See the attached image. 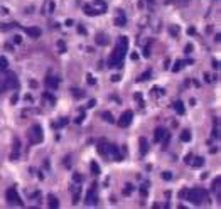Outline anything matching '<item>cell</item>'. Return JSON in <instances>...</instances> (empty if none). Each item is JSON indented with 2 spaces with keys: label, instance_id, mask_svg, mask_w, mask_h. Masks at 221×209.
Here are the masks:
<instances>
[{
  "label": "cell",
  "instance_id": "3",
  "mask_svg": "<svg viewBox=\"0 0 221 209\" xmlns=\"http://www.w3.org/2000/svg\"><path fill=\"white\" fill-rule=\"evenodd\" d=\"M27 137H29V142H31L32 145L41 143V142L44 140V133H42L41 125H32V127L29 128V132H27Z\"/></svg>",
  "mask_w": 221,
  "mask_h": 209
},
{
  "label": "cell",
  "instance_id": "26",
  "mask_svg": "<svg viewBox=\"0 0 221 209\" xmlns=\"http://www.w3.org/2000/svg\"><path fill=\"white\" fill-rule=\"evenodd\" d=\"M184 64H186V61H176V62H174V68H172V71H174V73L181 71L182 68H184Z\"/></svg>",
  "mask_w": 221,
  "mask_h": 209
},
{
  "label": "cell",
  "instance_id": "60",
  "mask_svg": "<svg viewBox=\"0 0 221 209\" xmlns=\"http://www.w3.org/2000/svg\"><path fill=\"white\" fill-rule=\"evenodd\" d=\"M170 2H172V0H170ZM176 2H181V3H186L187 0H176Z\"/></svg>",
  "mask_w": 221,
  "mask_h": 209
},
{
  "label": "cell",
  "instance_id": "12",
  "mask_svg": "<svg viewBox=\"0 0 221 209\" xmlns=\"http://www.w3.org/2000/svg\"><path fill=\"white\" fill-rule=\"evenodd\" d=\"M46 85H47V88H51V90H57V86H59V79L54 78V76H47V78H46Z\"/></svg>",
  "mask_w": 221,
  "mask_h": 209
},
{
  "label": "cell",
  "instance_id": "5",
  "mask_svg": "<svg viewBox=\"0 0 221 209\" xmlns=\"http://www.w3.org/2000/svg\"><path fill=\"white\" fill-rule=\"evenodd\" d=\"M5 197H7V202H9L10 206H19V207L24 206V202H22V199H20V196L17 194V189H15V187L7 189Z\"/></svg>",
  "mask_w": 221,
  "mask_h": 209
},
{
  "label": "cell",
  "instance_id": "43",
  "mask_svg": "<svg viewBox=\"0 0 221 209\" xmlns=\"http://www.w3.org/2000/svg\"><path fill=\"white\" fill-rule=\"evenodd\" d=\"M78 32H80V34H85V36H86V29L83 27V26H78Z\"/></svg>",
  "mask_w": 221,
  "mask_h": 209
},
{
  "label": "cell",
  "instance_id": "7",
  "mask_svg": "<svg viewBox=\"0 0 221 209\" xmlns=\"http://www.w3.org/2000/svg\"><path fill=\"white\" fill-rule=\"evenodd\" d=\"M85 202L88 204V206H95V204H98V197L95 196V189H91L86 192V196H85Z\"/></svg>",
  "mask_w": 221,
  "mask_h": 209
},
{
  "label": "cell",
  "instance_id": "56",
  "mask_svg": "<svg viewBox=\"0 0 221 209\" xmlns=\"http://www.w3.org/2000/svg\"><path fill=\"white\" fill-rule=\"evenodd\" d=\"M73 24H74V22H73V20H71V19H68V20H66V26H69V27H71V26H73Z\"/></svg>",
  "mask_w": 221,
  "mask_h": 209
},
{
  "label": "cell",
  "instance_id": "36",
  "mask_svg": "<svg viewBox=\"0 0 221 209\" xmlns=\"http://www.w3.org/2000/svg\"><path fill=\"white\" fill-rule=\"evenodd\" d=\"M73 181L76 182V184H81V182H83V175H81V174H78V172H76V174H73Z\"/></svg>",
  "mask_w": 221,
  "mask_h": 209
},
{
  "label": "cell",
  "instance_id": "29",
  "mask_svg": "<svg viewBox=\"0 0 221 209\" xmlns=\"http://www.w3.org/2000/svg\"><path fill=\"white\" fill-rule=\"evenodd\" d=\"M103 118H105V122H108V123H113L115 122V118H113V115L110 113V111H103Z\"/></svg>",
  "mask_w": 221,
  "mask_h": 209
},
{
  "label": "cell",
  "instance_id": "6",
  "mask_svg": "<svg viewBox=\"0 0 221 209\" xmlns=\"http://www.w3.org/2000/svg\"><path fill=\"white\" fill-rule=\"evenodd\" d=\"M132 118H133V113H132L130 110L123 111L122 116H120V120H118V127H120V128H127L128 125L132 123Z\"/></svg>",
  "mask_w": 221,
  "mask_h": 209
},
{
  "label": "cell",
  "instance_id": "21",
  "mask_svg": "<svg viewBox=\"0 0 221 209\" xmlns=\"http://www.w3.org/2000/svg\"><path fill=\"white\" fill-rule=\"evenodd\" d=\"M218 186H221V177H216L214 181H213V186H211V189L214 191V192H218ZM218 199L221 201V192H218Z\"/></svg>",
  "mask_w": 221,
  "mask_h": 209
},
{
  "label": "cell",
  "instance_id": "44",
  "mask_svg": "<svg viewBox=\"0 0 221 209\" xmlns=\"http://www.w3.org/2000/svg\"><path fill=\"white\" fill-rule=\"evenodd\" d=\"M187 34H189V36H194V34H196V29H194V27H189V29H187Z\"/></svg>",
  "mask_w": 221,
  "mask_h": 209
},
{
  "label": "cell",
  "instance_id": "16",
  "mask_svg": "<svg viewBox=\"0 0 221 209\" xmlns=\"http://www.w3.org/2000/svg\"><path fill=\"white\" fill-rule=\"evenodd\" d=\"M140 153L142 155H145V153L149 152V142H147V139L145 137H140Z\"/></svg>",
  "mask_w": 221,
  "mask_h": 209
},
{
  "label": "cell",
  "instance_id": "2",
  "mask_svg": "<svg viewBox=\"0 0 221 209\" xmlns=\"http://www.w3.org/2000/svg\"><path fill=\"white\" fill-rule=\"evenodd\" d=\"M184 199L199 206V204H203L204 201L208 202V201H209V196H208V192L204 191V189H199V187H196V189H187Z\"/></svg>",
  "mask_w": 221,
  "mask_h": 209
},
{
  "label": "cell",
  "instance_id": "57",
  "mask_svg": "<svg viewBox=\"0 0 221 209\" xmlns=\"http://www.w3.org/2000/svg\"><path fill=\"white\" fill-rule=\"evenodd\" d=\"M191 158H193V155H191V153H189V155H186V162H187V164L191 162Z\"/></svg>",
  "mask_w": 221,
  "mask_h": 209
},
{
  "label": "cell",
  "instance_id": "4",
  "mask_svg": "<svg viewBox=\"0 0 221 209\" xmlns=\"http://www.w3.org/2000/svg\"><path fill=\"white\" fill-rule=\"evenodd\" d=\"M17 88H19V79L15 78L14 73H9L7 78L3 79V85L0 86V93H5L9 90H17Z\"/></svg>",
  "mask_w": 221,
  "mask_h": 209
},
{
  "label": "cell",
  "instance_id": "31",
  "mask_svg": "<svg viewBox=\"0 0 221 209\" xmlns=\"http://www.w3.org/2000/svg\"><path fill=\"white\" fill-rule=\"evenodd\" d=\"M42 100H47V101H51V104L56 103V98H54L51 93H42Z\"/></svg>",
  "mask_w": 221,
  "mask_h": 209
},
{
  "label": "cell",
  "instance_id": "28",
  "mask_svg": "<svg viewBox=\"0 0 221 209\" xmlns=\"http://www.w3.org/2000/svg\"><path fill=\"white\" fill-rule=\"evenodd\" d=\"M90 169H91V174H93V175H98L100 174V165L96 164V162H91Z\"/></svg>",
  "mask_w": 221,
  "mask_h": 209
},
{
  "label": "cell",
  "instance_id": "42",
  "mask_svg": "<svg viewBox=\"0 0 221 209\" xmlns=\"http://www.w3.org/2000/svg\"><path fill=\"white\" fill-rule=\"evenodd\" d=\"M135 100L140 103V106H144V101H142V95H140V93H137V95H135Z\"/></svg>",
  "mask_w": 221,
  "mask_h": 209
},
{
  "label": "cell",
  "instance_id": "32",
  "mask_svg": "<svg viewBox=\"0 0 221 209\" xmlns=\"http://www.w3.org/2000/svg\"><path fill=\"white\" fill-rule=\"evenodd\" d=\"M169 34L174 36V37L179 36V27L177 26H169Z\"/></svg>",
  "mask_w": 221,
  "mask_h": 209
},
{
  "label": "cell",
  "instance_id": "39",
  "mask_svg": "<svg viewBox=\"0 0 221 209\" xmlns=\"http://www.w3.org/2000/svg\"><path fill=\"white\" fill-rule=\"evenodd\" d=\"M162 179H164V181H170V179H172V174L170 172H162Z\"/></svg>",
  "mask_w": 221,
  "mask_h": 209
},
{
  "label": "cell",
  "instance_id": "47",
  "mask_svg": "<svg viewBox=\"0 0 221 209\" xmlns=\"http://www.w3.org/2000/svg\"><path fill=\"white\" fill-rule=\"evenodd\" d=\"M111 81H113V83L120 81V76H118V74H113V76H111Z\"/></svg>",
  "mask_w": 221,
  "mask_h": 209
},
{
  "label": "cell",
  "instance_id": "20",
  "mask_svg": "<svg viewBox=\"0 0 221 209\" xmlns=\"http://www.w3.org/2000/svg\"><path fill=\"white\" fill-rule=\"evenodd\" d=\"M189 164L193 167H196V169H199V167H203V164H204V158L203 157H194V158H191Z\"/></svg>",
  "mask_w": 221,
  "mask_h": 209
},
{
  "label": "cell",
  "instance_id": "18",
  "mask_svg": "<svg viewBox=\"0 0 221 209\" xmlns=\"http://www.w3.org/2000/svg\"><path fill=\"white\" fill-rule=\"evenodd\" d=\"M95 7H96L98 14H105L106 12V3L103 0H95Z\"/></svg>",
  "mask_w": 221,
  "mask_h": 209
},
{
  "label": "cell",
  "instance_id": "59",
  "mask_svg": "<svg viewBox=\"0 0 221 209\" xmlns=\"http://www.w3.org/2000/svg\"><path fill=\"white\" fill-rule=\"evenodd\" d=\"M26 101H31V103H32V96H31V95L26 96Z\"/></svg>",
  "mask_w": 221,
  "mask_h": 209
},
{
  "label": "cell",
  "instance_id": "19",
  "mask_svg": "<svg viewBox=\"0 0 221 209\" xmlns=\"http://www.w3.org/2000/svg\"><path fill=\"white\" fill-rule=\"evenodd\" d=\"M83 10H85V14L90 15V17H93V15H98V10L93 9V7L88 5V3H85V5H83Z\"/></svg>",
  "mask_w": 221,
  "mask_h": 209
},
{
  "label": "cell",
  "instance_id": "30",
  "mask_svg": "<svg viewBox=\"0 0 221 209\" xmlns=\"http://www.w3.org/2000/svg\"><path fill=\"white\" fill-rule=\"evenodd\" d=\"M150 76H152V73H150V71H145L144 74H140V76L137 78V81H147V79L150 78Z\"/></svg>",
  "mask_w": 221,
  "mask_h": 209
},
{
  "label": "cell",
  "instance_id": "37",
  "mask_svg": "<svg viewBox=\"0 0 221 209\" xmlns=\"http://www.w3.org/2000/svg\"><path fill=\"white\" fill-rule=\"evenodd\" d=\"M219 133H218V120H214V128H213V139H218Z\"/></svg>",
  "mask_w": 221,
  "mask_h": 209
},
{
  "label": "cell",
  "instance_id": "41",
  "mask_svg": "<svg viewBox=\"0 0 221 209\" xmlns=\"http://www.w3.org/2000/svg\"><path fill=\"white\" fill-rule=\"evenodd\" d=\"M83 120H85V113H81L80 116H78V118L74 120V123H78V125H80V123H83Z\"/></svg>",
  "mask_w": 221,
  "mask_h": 209
},
{
  "label": "cell",
  "instance_id": "45",
  "mask_svg": "<svg viewBox=\"0 0 221 209\" xmlns=\"http://www.w3.org/2000/svg\"><path fill=\"white\" fill-rule=\"evenodd\" d=\"M17 100H19V96H17V95H14V96H12V100H10V103H12V104H15V103H17Z\"/></svg>",
  "mask_w": 221,
  "mask_h": 209
},
{
  "label": "cell",
  "instance_id": "34",
  "mask_svg": "<svg viewBox=\"0 0 221 209\" xmlns=\"http://www.w3.org/2000/svg\"><path fill=\"white\" fill-rule=\"evenodd\" d=\"M71 93L74 95V98H83V96H85V93L80 91V90H76V88H73V90H71Z\"/></svg>",
  "mask_w": 221,
  "mask_h": 209
},
{
  "label": "cell",
  "instance_id": "15",
  "mask_svg": "<svg viewBox=\"0 0 221 209\" xmlns=\"http://www.w3.org/2000/svg\"><path fill=\"white\" fill-rule=\"evenodd\" d=\"M19 148H20V142L19 139H14V152L10 153V160H15L19 157Z\"/></svg>",
  "mask_w": 221,
  "mask_h": 209
},
{
  "label": "cell",
  "instance_id": "22",
  "mask_svg": "<svg viewBox=\"0 0 221 209\" xmlns=\"http://www.w3.org/2000/svg\"><path fill=\"white\" fill-rule=\"evenodd\" d=\"M191 139H193V135H191L189 130H184L181 133V142H184V143H187V142H191Z\"/></svg>",
  "mask_w": 221,
  "mask_h": 209
},
{
  "label": "cell",
  "instance_id": "14",
  "mask_svg": "<svg viewBox=\"0 0 221 209\" xmlns=\"http://www.w3.org/2000/svg\"><path fill=\"white\" fill-rule=\"evenodd\" d=\"M165 128H162V127H159V128H155V133H154V140L155 142H160L162 139L165 137Z\"/></svg>",
  "mask_w": 221,
  "mask_h": 209
},
{
  "label": "cell",
  "instance_id": "51",
  "mask_svg": "<svg viewBox=\"0 0 221 209\" xmlns=\"http://www.w3.org/2000/svg\"><path fill=\"white\" fill-rule=\"evenodd\" d=\"M95 103H96L95 100H90V101H88V108H93V106H95Z\"/></svg>",
  "mask_w": 221,
  "mask_h": 209
},
{
  "label": "cell",
  "instance_id": "50",
  "mask_svg": "<svg viewBox=\"0 0 221 209\" xmlns=\"http://www.w3.org/2000/svg\"><path fill=\"white\" fill-rule=\"evenodd\" d=\"M14 42H15V44H20V42H22V39H20L19 36H15V37H14Z\"/></svg>",
  "mask_w": 221,
  "mask_h": 209
},
{
  "label": "cell",
  "instance_id": "55",
  "mask_svg": "<svg viewBox=\"0 0 221 209\" xmlns=\"http://www.w3.org/2000/svg\"><path fill=\"white\" fill-rule=\"evenodd\" d=\"M213 68H214V69H218V68H219V64H218V61H213Z\"/></svg>",
  "mask_w": 221,
  "mask_h": 209
},
{
  "label": "cell",
  "instance_id": "27",
  "mask_svg": "<svg viewBox=\"0 0 221 209\" xmlns=\"http://www.w3.org/2000/svg\"><path fill=\"white\" fill-rule=\"evenodd\" d=\"M7 68H9V61L3 56H0V71H7Z\"/></svg>",
  "mask_w": 221,
  "mask_h": 209
},
{
  "label": "cell",
  "instance_id": "40",
  "mask_svg": "<svg viewBox=\"0 0 221 209\" xmlns=\"http://www.w3.org/2000/svg\"><path fill=\"white\" fill-rule=\"evenodd\" d=\"M144 56H145V57H149V56H150V44H147V46H145V49H144Z\"/></svg>",
  "mask_w": 221,
  "mask_h": 209
},
{
  "label": "cell",
  "instance_id": "1",
  "mask_svg": "<svg viewBox=\"0 0 221 209\" xmlns=\"http://www.w3.org/2000/svg\"><path fill=\"white\" fill-rule=\"evenodd\" d=\"M127 49H128V39L127 37H118V42H116L113 52H111L110 59H108V66L115 69L123 68V57L127 54Z\"/></svg>",
  "mask_w": 221,
  "mask_h": 209
},
{
  "label": "cell",
  "instance_id": "54",
  "mask_svg": "<svg viewBox=\"0 0 221 209\" xmlns=\"http://www.w3.org/2000/svg\"><path fill=\"white\" fill-rule=\"evenodd\" d=\"M64 160H66V162H64V164H66V167H69V160H71V157L68 155V157H66V158H64Z\"/></svg>",
  "mask_w": 221,
  "mask_h": 209
},
{
  "label": "cell",
  "instance_id": "24",
  "mask_svg": "<svg viewBox=\"0 0 221 209\" xmlns=\"http://www.w3.org/2000/svg\"><path fill=\"white\" fill-rule=\"evenodd\" d=\"M174 110H176L177 111V113L179 115H184V104H182V101H176V103H174Z\"/></svg>",
  "mask_w": 221,
  "mask_h": 209
},
{
  "label": "cell",
  "instance_id": "52",
  "mask_svg": "<svg viewBox=\"0 0 221 209\" xmlns=\"http://www.w3.org/2000/svg\"><path fill=\"white\" fill-rule=\"evenodd\" d=\"M140 192H142V196H147V189H145V186H142Z\"/></svg>",
  "mask_w": 221,
  "mask_h": 209
},
{
  "label": "cell",
  "instance_id": "25",
  "mask_svg": "<svg viewBox=\"0 0 221 209\" xmlns=\"http://www.w3.org/2000/svg\"><path fill=\"white\" fill-rule=\"evenodd\" d=\"M96 44H100V46H105V44H108L106 36H105V34H96Z\"/></svg>",
  "mask_w": 221,
  "mask_h": 209
},
{
  "label": "cell",
  "instance_id": "38",
  "mask_svg": "<svg viewBox=\"0 0 221 209\" xmlns=\"http://www.w3.org/2000/svg\"><path fill=\"white\" fill-rule=\"evenodd\" d=\"M57 47H59L61 52H66V46H64V42H62V41H57Z\"/></svg>",
  "mask_w": 221,
  "mask_h": 209
},
{
  "label": "cell",
  "instance_id": "49",
  "mask_svg": "<svg viewBox=\"0 0 221 209\" xmlns=\"http://www.w3.org/2000/svg\"><path fill=\"white\" fill-rule=\"evenodd\" d=\"M186 192H187V189H182L181 192H179V197H186Z\"/></svg>",
  "mask_w": 221,
  "mask_h": 209
},
{
  "label": "cell",
  "instance_id": "53",
  "mask_svg": "<svg viewBox=\"0 0 221 209\" xmlns=\"http://www.w3.org/2000/svg\"><path fill=\"white\" fill-rule=\"evenodd\" d=\"M29 85H31V88H37V86H39V85H37V81H31Z\"/></svg>",
  "mask_w": 221,
  "mask_h": 209
},
{
  "label": "cell",
  "instance_id": "23",
  "mask_svg": "<svg viewBox=\"0 0 221 209\" xmlns=\"http://www.w3.org/2000/svg\"><path fill=\"white\" fill-rule=\"evenodd\" d=\"M68 123H69V120H68V118H61L59 122L52 123V128H62V127H66Z\"/></svg>",
  "mask_w": 221,
  "mask_h": 209
},
{
  "label": "cell",
  "instance_id": "8",
  "mask_svg": "<svg viewBox=\"0 0 221 209\" xmlns=\"http://www.w3.org/2000/svg\"><path fill=\"white\" fill-rule=\"evenodd\" d=\"M96 150H98V153L100 155H108V142L105 140V139H101L98 142V145H96Z\"/></svg>",
  "mask_w": 221,
  "mask_h": 209
},
{
  "label": "cell",
  "instance_id": "10",
  "mask_svg": "<svg viewBox=\"0 0 221 209\" xmlns=\"http://www.w3.org/2000/svg\"><path fill=\"white\" fill-rule=\"evenodd\" d=\"M26 34L29 37H32V39H37V37H41L42 31H41L39 27H26Z\"/></svg>",
  "mask_w": 221,
  "mask_h": 209
},
{
  "label": "cell",
  "instance_id": "11",
  "mask_svg": "<svg viewBox=\"0 0 221 209\" xmlns=\"http://www.w3.org/2000/svg\"><path fill=\"white\" fill-rule=\"evenodd\" d=\"M108 152L111 153V155H113V158L116 162H120L122 160V153L118 152V147H116V145H113V143H108Z\"/></svg>",
  "mask_w": 221,
  "mask_h": 209
},
{
  "label": "cell",
  "instance_id": "48",
  "mask_svg": "<svg viewBox=\"0 0 221 209\" xmlns=\"http://www.w3.org/2000/svg\"><path fill=\"white\" fill-rule=\"evenodd\" d=\"M88 83H90V85H95V78L91 76V74H88Z\"/></svg>",
  "mask_w": 221,
  "mask_h": 209
},
{
  "label": "cell",
  "instance_id": "35",
  "mask_svg": "<svg viewBox=\"0 0 221 209\" xmlns=\"http://www.w3.org/2000/svg\"><path fill=\"white\" fill-rule=\"evenodd\" d=\"M132 191H133V186H132V184H127V186H125V189H123V194L125 196H130Z\"/></svg>",
  "mask_w": 221,
  "mask_h": 209
},
{
  "label": "cell",
  "instance_id": "13",
  "mask_svg": "<svg viewBox=\"0 0 221 209\" xmlns=\"http://www.w3.org/2000/svg\"><path fill=\"white\" fill-rule=\"evenodd\" d=\"M120 14H118V17L115 19V26L116 27H125V24H127V17H125V14L122 10H118Z\"/></svg>",
  "mask_w": 221,
  "mask_h": 209
},
{
  "label": "cell",
  "instance_id": "33",
  "mask_svg": "<svg viewBox=\"0 0 221 209\" xmlns=\"http://www.w3.org/2000/svg\"><path fill=\"white\" fill-rule=\"evenodd\" d=\"M14 27H19V24H2L0 31H9V29H14Z\"/></svg>",
  "mask_w": 221,
  "mask_h": 209
},
{
  "label": "cell",
  "instance_id": "9",
  "mask_svg": "<svg viewBox=\"0 0 221 209\" xmlns=\"http://www.w3.org/2000/svg\"><path fill=\"white\" fill-rule=\"evenodd\" d=\"M69 189H71V192H73V202L78 204V202H80V196H81V187L74 182V186L69 187Z\"/></svg>",
  "mask_w": 221,
  "mask_h": 209
},
{
  "label": "cell",
  "instance_id": "17",
  "mask_svg": "<svg viewBox=\"0 0 221 209\" xmlns=\"http://www.w3.org/2000/svg\"><path fill=\"white\" fill-rule=\"evenodd\" d=\"M47 204H49V207H51V209L59 207V201H57V197H56V196H52V194L47 196Z\"/></svg>",
  "mask_w": 221,
  "mask_h": 209
},
{
  "label": "cell",
  "instance_id": "58",
  "mask_svg": "<svg viewBox=\"0 0 221 209\" xmlns=\"http://www.w3.org/2000/svg\"><path fill=\"white\" fill-rule=\"evenodd\" d=\"M169 64H170V61H169V59H165V62H164V68H169Z\"/></svg>",
  "mask_w": 221,
  "mask_h": 209
},
{
  "label": "cell",
  "instance_id": "46",
  "mask_svg": "<svg viewBox=\"0 0 221 209\" xmlns=\"http://www.w3.org/2000/svg\"><path fill=\"white\" fill-rule=\"evenodd\" d=\"M191 51H193V46L187 44V46H186V54H191Z\"/></svg>",
  "mask_w": 221,
  "mask_h": 209
}]
</instances>
